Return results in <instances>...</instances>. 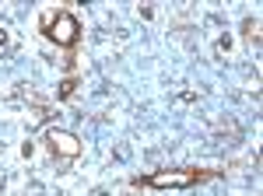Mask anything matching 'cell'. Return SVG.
Instances as JSON below:
<instances>
[{
	"mask_svg": "<svg viewBox=\"0 0 263 196\" xmlns=\"http://www.w3.org/2000/svg\"><path fill=\"white\" fill-rule=\"evenodd\" d=\"M0 46H4V32H0Z\"/></svg>",
	"mask_w": 263,
	"mask_h": 196,
	"instance_id": "4",
	"label": "cell"
},
{
	"mask_svg": "<svg viewBox=\"0 0 263 196\" xmlns=\"http://www.w3.org/2000/svg\"><path fill=\"white\" fill-rule=\"evenodd\" d=\"M49 39L57 46H74V39H78V18L74 14H57V21L49 25Z\"/></svg>",
	"mask_w": 263,
	"mask_h": 196,
	"instance_id": "1",
	"label": "cell"
},
{
	"mask_svg": "<svg viewBox=\"0 0 263 196\" xmlns=\"http://www.w3.org/2000/svg\"><path fill=\"white\" fill-rule=\"evenodd\" d=\"M155 189H182L190 182H197V172H158V175L147 179Z\"/></svg>",
	"mask_w": 263,
	"mask_h": 196,
	"instance_id": "2",
	"label": "cell"
},
{
	"mask_svg": "<svg viewBox=\"0 0 263 196\" xmlns=\"http://www.w3.org/2000/svg\"><path fill=\"white\" fill-rule=\"evenodd\" d=\"M49 144H53V151L63 154V158L81 154V140L74 137V133H67V130H49Z\"/></svg>",
	"mask_w": 263,
	"mask_h": 196,
	"instance_id": "3",
	"label": "cell"
}]
</instances>
